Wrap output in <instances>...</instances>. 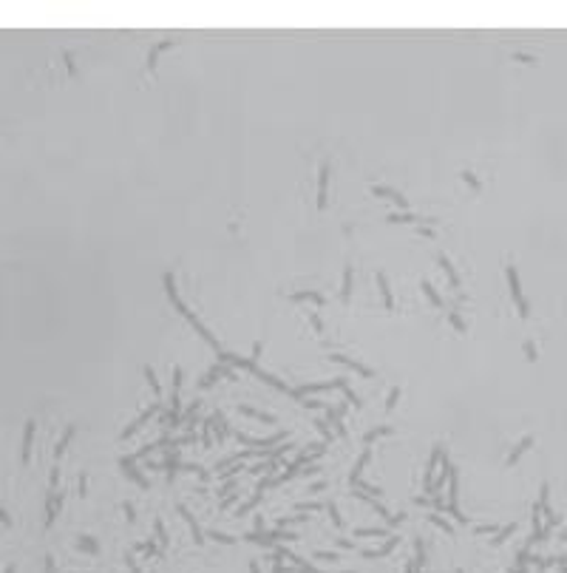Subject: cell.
I'll return each mask as SVG.
<instances>
[{"mask_svg":"<svg viewBox=\"0 0 567 573\" xmlns=\"http://www.w3.org/2000/svg\"><path fill=\"white\" fill-rule=\"evenodd\" d=\"M165 293H167V301H170L173 307H176V309L182 312V315L187 318V323H190V326H193V330L199 332V335L204 338V341H207V344L213 346L215 352H222V349H219V341L213 338V332H210L207 326H204V323H201L199 318H196V312H190V309H187V304L179 298V290H176V278H173V272H165Z\"/></svg>","mask_w":567,"mask_h":573,"instance_id":"6da1fadb","label":"cell"},{"mask_svg":"<svg viewBox=\"0 0 567 573\" xmlns=\"http://www.w3.org/2000/svg\"><path fill=\"white\" fill-rule=\"evenodd\" d=\"M346 383H349L346 378H332V380H318V383H303V386H298V389H289V397L303 400L307 394L323 392V389H340V386H346Z\"/></svg>","mask_w":567,"mask_h":573,"instance_id":"7a4b0ae2","label":"cell"},{"mask_svg":"<svg viewBox=\"0 0 567 573\" xmlns=\"http://www.w3.org/2000/svg\"><path fill=\"white\" fill-rule=\"evenodd\" d=\"M505 275H508V286H510V298H513V304H516V309H519V315L522 318H528V301H525V295H522V286H519V272H516V267L513 264H508L505 267Z\"/></svg>","mask_w":567,"mask_h":573,"instance_id":"3957f363","label":"cell"},{"mask_svg":"<svg viewBox=\"0 0 567 573\" xmlns=\"http://www.w3.org/2000/svg\"><path fill=\"white\" fill-rule=\"evenodd\" d=\"M284 437H287V431H275V434H270V437H250V434H244V431H236V440H238V443L252 445V448H258V452L273 448V445L281 443Z\"/></svg>","mask_w":567,"mask_h":573,"instance_id":"277c9868","label":"cell"},{"mask_svg":"<svg viewBox=\"0 0 567 573\" xmlns=\"http://www.w3.org/2000/svg\"><path fill=\"white\" fill-rule=\"evenodd\" d=\"M156 408H159V403H153L151 408H145V412H142V415H139V417H137V420H134V423H130V426H125V429L119 431V440H128V437H134V434H137V431L142 429L145 423H148V420H151L153 415H156Z\"/></svg>","mask_w":567,"mask_h":573,"instance_id":"5b68a950","label":"cell"},{"mask_svg":"<svg viewBox=\"0 0 567 573\" xmlns=\"http://www.w3.org/2000/svg\"><path fill=\"white\" fill-rule=\"evenodd\" d=\"M31 440H34V420H26V429H23V448H20L23 466H29V460H31Z\"/></svg>","mask_w":567,"mask_h":573,"instance_id":"8992f818","label":"cell"},{"mask_svg":"<svg viewBox=\"0 0 567 573\" xmlns=\"http://www.w3.org/2000/svg\"><path fill=\"white\" fill-rule=\"evenodd\" d=\"M372 193H374V196H386V199H391V201L397 204V208H400V213H403V210H409V208H411V204H409V199H406L403 193H397V190H391V187H377V185H372Z\"/></svg>","mask_w":567,"mask_h":573,"instance_id":"52a82bcc","label":"cell"},{"mask_svg":"<svg viewBox=\"0 0 567 573\" xmlns=\"http://www.w3.org/2000/svg\"><path fill=\"white\" fill-rule=\"evenodd\" d=\"M329 363H343V366H349V369H355L358 375H363V378H372V369L369 366H363L360 360H352V358H346V355H329Z\"/></svg>","mask_w":567,"mask_h":573,"instance_id":"ba28073f","label":"cell"},{"mask_svg":"<svg viewBox=\"0 0 567 573\" xmlns=\"http://www.w3.org/2000/svg\"><path fill=\"white\" fill-rule=\"evenodd\" d=\"M219 378H230V363H215L204 378H201V389H210Z\"/></svg>","mask_w":567,"mask_h":573,"instance_id":"9c48e42d","label":"cell"},{"mask_svg":"<svg viewBox=\"0 0 567 573\" xmlns=\"http://www.w3.org/2000/svg\"><path fill=\"white\" fill-rule=\"evenodd\" d=\"M326 187H329V165H321L318 173V208H326Z\"/></svg>","mask_w":567,"mask_h":573,"instance_id":"30bf717a","label":"cell"},{"mask_svg":"<svg viewBox=\"0 0 567 573\" xmlns=\"http://www.w3.org/2000/svg\"><path fill=\"white\" fill-rule=\"evenodd\" d=\"M440 454H443V448H440V445H434V448H431L428 463H425V477H423V488H425V491H431V477H434V468H437Z\"/></svg>","mask_w":567,"mask_h":573,"instance_id":"8fae6325","label":"cell"},{"mask_svg":"<svg viewBox=\"0 0 567 573\" xmlns=\"http://www.w3.org/2000/svg\"><path fill=\"white\" fill-rule=\"evenodd\" d=\"M377 286H380V295H383L386 309H395V295H391V286H388V278H386V272L383 270H377Z\"/></svg>","mask_w":567,"mask_h":573,"instance_id":"7c38bea8","label":"cell"},{"mask_svg":"<svg viewBox=\"0 0 567 573\" xmlns=\"http://www.w3.org/2000/svg\"><path fill=\"white\" fill-rule=\"evenodd\" d=\"M252 375H255V378H258V380H264V383H270V386H275V389H278V392L289 394V386H287V383H284V380H281V378H275V375L264 372V369H258V366L252 369Z\"/></svg>","mask_w":567,"mask_h":573,"instance_id":"4fadbf2b","label":"cell"},{"mask_svg":"<svg viewBox=\"0 0 567 573\" xmlns=\"http://www.w3.org/2000/svg\"><path fill=\"white\" fill-rule=\"evenodd\" d=\"M440 267H443V272H445V278H448V284L454 286V290H460V275H457V270H454V264H451V258H445L443 253H440Z\"/></svg>","mask_w":567,"mask_h":573,"instance_id":"5bb4252c","label":"cell"},{"mask_svg":"<svg viewBox=\"0 0 567 573\" xmlns=\"http://www.w3.org/2000/svg\"><path fill=\"white\" fill-rule=\"evenodd\" d=\"M179 514L185 516V522L190 525V530H193V539H196V545H204V534H201V528H199V522H196V516L190 514V511L185 508V505H179Z\"/></svg>","mask_w":567,"mask_h":573,"instance_id":"9a60e30c","label":"cell"},{"mask_svg":"<svg viewBox=\"0 0 567 573\" xmlns=\"http://www.w3.org/2000/svg\"><path fill=\"white\" fill-rule=\"evenodd\" d=\"M369 457H372V452H369V445H366V448H363V454H360V460H358V466H355V468H352V474H349V485H355V482H360V480H363L360 474H363V468L369 466Z\"/></svg>","mask_w":567,"mask_h":573,"instance_id":"2e32d148","label":"cell"},{"mask_svg":"<svg viewBox=\"0 0 567 573\" xmlns=\"http://www.w3.org/2000/svg\"><path fill=\"white\" fill-rule=\"evenodd\" d=\"M531 445H533V434H528V437H525L522 443H519L516 448H513V452L508 454V460H505V466H513V463H516V460L522 457V454L528 452V448H531Z\"/></svg>","mask_w":567,"mask_h":573,"instance_id":"e0dca14e","label":"cell"},{"mask_svg":"<svg viewBox=\"0 0 567 573\" xmlns=\"http://www.w3.org/2000/svg\"><path fill=\"white\" fill-rule=\"evenodd\" d=\"M420 290H423V293H425V298H428V301L434 304L437 309H443V307H445V301L440 298V293L434 290V284H431V281H420Z\"/></svg>","mask_w":567,"mask_h":573,"instance_id":"ac0fdd59","label":"cell"},{"mask_svg":"<svg viewBox=\"0 0 567 573\" xmlns=\"http://www.w3.org/2000/svg\"><path fill=\"white\" fill-rule=\"evenodd\" d=\"M170 46H173V40H162V43L153 46V51L148 54V71H156V60H159V54H162V51H167Z\"/></svg>","mask_w":567,"mask_h":573,"instance_id":"d6986e66","label":"cell"},{"mask_svg":"<svg viewBox=\"0 0 567 573\" xmlns=\"http://www.w3.org/2000/svg\"><path fill=\"white\" fill-rule=\"evenodd\" d=\"M386 222L388 224H420L423 222V216H417V213H391Z\"/></svg>","mask_w":567,"mask_h":573,"instance_id":"ffe728a7","label":"cell"},{"mask_svg":"<svg viewBox=\"0 0 567 573\" xmlns=\"http://www.w3.org/2000/svg\"><path fill=\"white\" fill-rule=\"evenodd\" d=\"M74 431H77L74 426H65V431H63V437H60V443L54 445V460L63 457V452L68 448V443H71V437H74Z\"/></svg>","mask_w":567,"mask_h":573,"instance_id":"44dd1931","label":"cell"},{"mask_svg":"<svg viewBox=\"0 0 567 573\" xmlns=\"http://www.w3.org/2000/svg\"><path fill=\"white\" fill-rule=\"evenodd\" d=\"M238 412H241V415H247V417H252V420L270 423V426L275 423V417H273V415H267V412H258V408H252V406H238Z\"/></svg>","mask_w":567,"mask_h":573,"instance_id":"7402d4cb","label":"cell"},{"mask_svg":"<svg viewBox=\"0 0 567 573\" xmlns=\"http://www.w3.org/2000/svg\"><path fill=\"white\" fill-rule=\"evenodd\" d=\"M349 298H352V264L343 267V290H340V301L349 304Z\"/></svg>","mask_w":567,"mask_h":573,"instance_id":"603a6c76","label":"cell"},{"mask_svg":"<svg viewBox=\"0 0 567 573\" xmlns=\"http://www.w3.org/2000/svg\"><path fill=\"white\" fill-rule=\"evenodd\" d=\"M292 301H312V304H318V307H323L326 304V298H323L321 293H312V290H303V293H295V295H289Z\"/></svg>","mask_w":567,"mask_h":573,"instance_id":"cb8c5ba5","label":"cell"},{"mask_svg":"<svg viewBox=\"0 0 567 573\" xmlns=\"http://www.w3.org/2000/svg\"><path fill=\"white\" fill-rule=\"evenodd\" d=\"M391 431H395V429H391V426H388V423H383V426H374V429H369V434H366V437H363V443H372V440H377V437H386V434H391Z\"/></svg>","mask_w":567,"mask_h":573,"instance_id":"d4e9b609","label":"cell"},{"mask_svg":"<svg viewBox=\"0 0 567 573\" xmlns=\"http://www.w3.org/2000/svg\"><path fill=\"white\" fill-rule=\"evenodd\" d=\"M395 545H397V537H391L386 545H383L380 551H363V556H369V559H374V556H386V553H391L395 551Z\"/></svg>","mask_w":567,"mask_h":573,"instance_id":"484cf974","label":"cell"},{"mask_svg":"<svg viewBox=\"0 0 567 573\" xmlns=\"http://www.w3.org/2000/svg\"><path fill=\"white\" fill-rule=\"evenodd\" d=\"M122 468H125V474H128V480H134L139 488H148V485H151V482H148V480L142 477V471H137L134 466H122Z\"/></svg>","mask_w":567,"mask_h":573,"instance_id":"4316f807","label":"cell"},{"mask_svg":"<svg viewBox=\"0 0 567 573\" xmlns=\"http://www.w3.org/2000/svg\"><path fill=\"white\" fill-rule=\"evenodd\" d=\"M77 548L85 553H100V548H97V542L91 537H77Z\"/></svg>","mask_w":567,"mask_h":573,"instance_id":"83f0119b","label":"cell"},{"mask_svg":"<svg viewBox=\"0 0 567 573\" xmlns=\"http://www.w3.org/2000/svg\"><path fill=\"white\" fill-rule=\"evenodd\" d=\"M261 494H264V488H255V494H252V500H247L244 505H241V508H238V516H241V514H247V511H252V508H255V505H258V502H261Z\"/></svg>","mask_w":567,"mask_h":573,"instance_id":"f1b7e54d","label":"cell"},{"mask_svg":"<svg viewBox=\"0 0 567 573\" xmlns=\"http://www.w3.org/2000/svg\"><path fill=\"white\" fill-rule=\"evenodd\" d=\"M428 522H434L437 528H443L445 534H454V525L445 519V516H440V514H428Z\"/></svg>","mask_w":567,"mask_h":573,"instance_id":"f546056e","label":"cell"},{"mask_svg":"<svg viewBox=\"0 0 567 573\" xmlns=\"http://www.w3.org/2000/svg\"><path fill=\"white\" fill-rule=\"evenodd\" d=\"M326 511H329V516H332V525H335V528H343V516H340V511H337V505H335V502H326Z\"/></svg>","mask_w":567,"mask_h":573,"instance_id":"4dcf8cb0","label":"cell"},{"mask_svg":"<svg viewBox=\"0 0 567 573\" xmlns=\"http://www.w3.org/2000/svg\"><path fill=\"white\" fill-rule=\"evenodd\" d=\"M513 530H516V522H510V525H505L502 530H496V537H494V542H491V545H502L505 539H508L510 534H513Z\"/></svg>","mask_w":567,"mask_h":573,"instance_id":"1f68e13d","label":"cell"},{"mask_svg":"<svg viewBox=\"0 0 567 573\" xmlns=\"http://www.w3.org/2000/svg\"><path fill=\"white\" fill-rule=\"evenodd\" d=\"M145 378H148V383H151V389H153V394H162V386H159V378H156V372H153L151 366H145Z\"/></svg>","mask_w":567,"mask_h":573,"instance_id":"d6a6232c","label":"cell"},{"mask_svg":"<svg viewBox=\"0 0 567 573\" xmlns=\"http://www.w3.org/2000/svg\"><path fill=\"white\" fill-rule=\"evenodd\" d=\"M295 522H309V519H307V516H281V519H275L278 530H284L287 525H295Z\"/></svg>","mask_w":567,"mask_h":573,"instance_id":"836d02e7","label":"cell"},{"mask_svg":"<svg viewBox=\"0 0 567 573\" xmlns=\"http://www.w3.org/2000/svg\"><path fill=\"white\" fill-rule=\"evenodd\" d=\"M388 530L386 528H358L355 530V537H386Z\"/></svg>","mask_w":567,"mask_h":573,"instance_id":"e575fe53","label":"cell"},{"mask_svg":"<svg viewBox=\"0 0 567 573\" xmlns=\"http://www.w3.org/2000/svg\"><path fill=\"white\" fill-rule=\"evenodd\" d=\"M340 392H343V394H346V400H349V403H352V406H355V408H363V400H360V397H358V394H355V392H352V389H349V383H346V386H340Z\"/></svg>","mask_w":567,"mask_h":573,"instance_id":"d590c367","label":"cell"},{"mask_svg":"<svg viewBox=\"0 0 567 573\" xmlns=\"http://www.w3.org/2000/svg\"><path fill=\"white\" fill-rule=\"evenodd\" d=\"M315 426H318V431H321V437H323V445H326V443H329V440H332V431H329V423H326V420H318V423H315Z\"/></svg>","mask_w":567,"mask_h":573,"instance_id":"8d00e7d4","label":"cell"},{"mask_svg":"<svg viewBox=\"0 0 567 573\" xmlns=\"http://www.w3.org/2000/svg\"><path fill=\"white\" fill-rule=\"evenodd\" d=\"M210 537H213L215 542H224V545H233V542H236V537H230V534H222V530H210Z\"/></svg>","mask_w":567,"mask_h":573,"instance_id":"74e56055","label":"cell"},{"mask_svg":"<svg viewBox=\"0 0 567 573\" xmlns=\"http://www.w3.org/2000/svg\"><path fill=\"white\" fill-rule=\"evenodd\" d=\"M448 323H451L457 332H465V323H462V318L457 315V312H448Z\"/></svg>","mask_w":567,"mask_h":573,"instance_id":"f35d334b","label":"cell"},{"mask_svg":"<svg viewBox=\"0 0 567 573\" xmlns=\"http://www.w3.org/2000/svg\"><path fill=\"white\" fill-rule=\"evenodd\" d=\"M224 437H227V423H224V415H219V431H215V440L224 443Z\"/></svg>","mask_w":567,"mask_h":573,"instance_id":"ab89813d","label":"cell"},{"mask_svg":"<svg viewBox=\"0 0 567 573\" xmlns=\"http://www.w3.org/2000/svg\"><path fill=\"white\" fill-rule=\"evenodd\" d=\"M397 397H400V386H395V389H391V394H388V400H386V412H391V408H395Z\"/></svg>","mask_w":567,"mask_h":573,"instance_id":"60d3db41","label":"cell"},{"mask_svg":"<svg viewBox=\"0 0 567 573\" xmlns=\"http://www.w3.org/2000/svg\"><path fill=\"white\" fill-rule=\"evenodd\" d=\"M301 511H321V508H326V502H301L298 505Z\"/></svg>","mask_w":567,"mask_h":573,"instance_id":"b9f144b4","label":"cell"},{"mask_svg":"<svg viewBox=\"0 0 567 573\" xmlns=\"http://www.w3.org/2000/svg\"><path fill=\"white\" fill-rule=\"evenodd\" d=\"M460 176H462V179H465V182H468V185H471V187H474V190H479V179H476L474 173H468V171H462Z\"/></svg>","mask_w":567,"mask_h":573,"instance_id":"7bdbcfd3","label":"cell"},{"mask_svg":"<svg viewBox=\"0 0 567 573\" xmlns=\"http://www.w3.org/2000/svg\"><path fill=\"white\" fill-rule=\"evenodd\" d=\"M210 426H213V420H204V426H201V443L210 445Z\"/></svg>","mask_w":567,"mask_h":573,"instance_id":"ee69618b","label":"cell"},{"mask_svg":"<svg viewBox=\"0 0 567 573\" xmlns=\"http://www.w3.org/2000/svg\"><path fill=\"white\" fill-rule=\"evenodd\" d=\"M153 528H156L159 542H162V545H167V534H165V525H162V519H156V525H153Z\"/></svg>","mask_w":567,"mask_h":573,"instance_id":"f6af8a7d","label":"cell"},{"mask_svg":"<svg viewBox=\"0 0 567 573\" xmlns=\"http://www.w3.org/2000/svg\"><path fill=\"white\" fill-rule=\"evenodd\" d=\"M139 551H145L148 556H153V553H156V545H153V539H148V542H139Z\"/></svg>","mask_w":567,"mask_h":573,"instance_id":"bcb514c9","label":"cell"},{"mask_svg":"<svg viewBox=\"0 0 567 573\" xmlns=\"http://www.w3.org/2000/svg\"><path fill=\"white\" fill-rule=\"evenodd\" d=\"M122 511H125V516H128V522H137V511H134V505H130V502H125Z\"/></svg>","mask_w":567,"mask_h":573,"instance_id":"7dc6e473","label":"cell"},{"mask_svg":"<svg viewBox=\"0 0 567 573\" xmlns=\"http://www.w3.org/2000/svg\"><path fill=\"white\" fill-rule=\"evenodd\" d=\"M403 519H406V514H403V511H400V514H395V516H388L386 522H388V528H397V525H400Z\"/></svg>","mask_w":567,"mask_h":573,"instance_id":"c3c4849f","label":"cell"},{"mask_svg":"<svg viewBox=\"0 0 567 573\" xmlns=\"http://www.w3.org/2000/svg\"><path fill=\"white\" fill-rule=\"evenodd\" d=\"M309 323L315 326V332H323V323H321V318H318V312H309Z\"/></svg>","mask_w":567,"mask_h":573,"instance_id":"681fc988","label":"cell"},{"mask_svg":"<svg viewBox=\"0 0 567 573\" xmlns=\"http://www.w3.org/2000/svg\"><path fill=\"white\" fill-rule=\"evenodd\" d=\"M476 534H496V530H499V528H496V525L494 522H491V525H476Z\"/></svg>","mask_w":567,"mask_h":573,"instance_id":"f907efd6","label":"cell"},{"mask_svg":"<svg viewBox=\"0 0 567 573\" xmlns=\"http://www.w3.org/2000/svg\"><path fill=\"white\" fill-rule=\"evenodd\" d=\"M88 491V474H79V497H85Z\"/></svg>","mask_w":567,"mask_h":573,"instance_id":"816d5d0a","label":"cell"},{"mask_svg":"<svg viewBox=\"0 0 567 573\" xmlns=\"http://www.w3.org/2000/svg\"><path fill=\"white\" fill-rule=\"evenodd\" d=\"M323 488H326V482H323V480H318V482H312V485H309V494H321Z\"/></svg>","mask_w":567,"mask_h":573,"instance_id":"f5cc1de1","label":"cell"},{"mask_svg":"<svg viewBox=\"0 0 567 573\" xmlns=\"http://www.w3.org/2000/svg\"><path fill=\"white\" fill-rule=\"evenodd\" d=\"M0 522L6 525V528H12V516L6 514V508H3V505H0Z\"/></svg>","mask_w":567,"mask_h":573,"instance_id":"db71d44e","label":"cell"},{"mask_svg":"<svg viewBox=\"0 0 567 573\" xmlns=\"http://www.w3.org/2000/svg\"><path fill=\"white\" fill-rule=\"evenodd\" d=\"M57 482H60V468L54 466V468H51V491L57 488Z\"/></svg>","mask_w":567,"mask_h":573,"instance_id":"11a10c76","label":"cell"},{"mask_svg":"<svg viewBox=\"0 0 567 573\" xmlns=\"http://www.w3.org/2000/svg\"><path fill=\"white\" fill-rule=\"evenodd\" d=\"M303 408H326V403H321V400H303Z\"/></svg>","mask_w":567,"mask_h":573,"instance_id":"9f6ffc18","label":"cell"},{"mask_svg":"<svg viewBox=\"0 0 567 573\" xmlns=\"http://www.w3.org/2000/svg\"><path fill=\"white\" fill-rule=\"evenodd\" d=\"M318 559H323V562H335V559H337V553H329V551H321V553H318Z\"/></svg>","mask_w":567,"mask_h":573,"instance_id":"6f0895ef","label":"cell"},{"mask_svg":"<svg viewBox=\"0 0 567 573\" xmlns=\"http://www.w3.org/2000/svg\"><path fill=\"white\" fill-rule=\"evenodd\" d=\"M513 60H519V63H536V57H531V54H513Z\"/></svg>","mask_w":567,"mask_h":573,"instance_id":"680465c9","label":"cell"},{"mask_svg":"<svg viewBox=\"0 0 567 573\" xmlns=\"http://www.w3.org/2000/svg\"><path fill=\"white\" fill-rule=\"evenodd\" d=\"M525 355H528V358H531V360H536V349H533V344H531V341L525 344Z\"/></svg>","mask_w":567,"mask_h":573,"instance_id":"91938a15","label":"cell"},{"mask_svg":"<svg viewBox=\"0 0 567 573\" xmlns=\"http://www.w3.org/2000/svg\"><path fill=\"white\" fill-rule=\"evenodd\" d=\"M125 562H128L130 573H142V570H139V567H137V562H134V559H130V556H125Z\"/></svg>","mask_w":567,"mask_h":573,"instance_id":"94428289","label":"cell"},{"mask_svg":"<svg viewBox=\"0 0 567 573\" xmlns=\"http://www.w3.org/2000/svg\"><path fill=\"white\" fill-rule=\"evenodd\" d=\"M337 545H340V548H346V551H352V548H355V545L346 542V539H337Z\"/></svg>","mask_w":567,"mask_h":573,"instance_id":"6125c7cd","label":"cell"},{"mask_svg":"<svg viewBox=\"0 0 567 573\" xmlns=\"http://www.w3.org/2000/svg\"><path fill=\"white\" fill-rule=\"evenodd\" d=\"M233 502H236V497H233V494H230V497H227V500H224V502H222V508H230V505H233Z\"/></svg>","mask_w":567,"mask_h":573,"instance_id":"be15d7a7","label":"cell"},{"mask_svg":"<svg viewBox=\"0 0 567 573\" xmlns=\"http://www.w3.org/2000/svg\"><path fill=\"white\" fill-rule=\"evenodd\" d=\"M318 471H321V468L312 466V468H307V471H303V477H312V474H318Z\"/></svg>","mask_w":567,"mask_h":573,"instance_id":"e7e4bbea","label":"cell"},{"mask_svg":"<svg viewBox=\"0 0 567 573\" xmlns=\"http://www.w3.org/2000/svg\"><path fill=\"white\" fill-rule=\"evenodd\" d=\"M15 570H17L15 565H6V570H3V573H15Z\"/></svg>","mask_w":567,"mask_h":573,"instance_id":"03108f58","label":"cell"},{"mask_svg":"<svg viewBox=\"0 0 567 573\" xmlns=\"http://www.w3.org/2000/svg\"><path fill=\"white\" fill-rule=\"evenodd\" d=\"M457 573H462V570H457Z\"/></svg>","mask_w":567,"mask_h":573,"instance_id":"003e7915","label":"cell"}]
</instances>
